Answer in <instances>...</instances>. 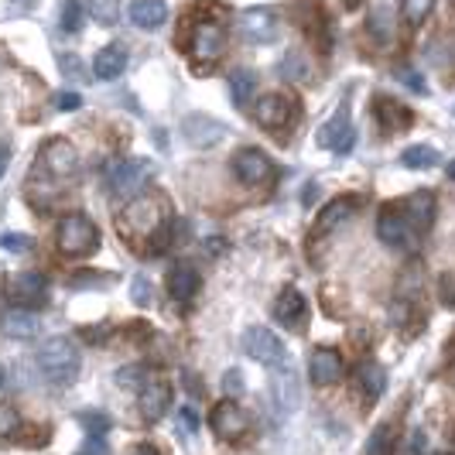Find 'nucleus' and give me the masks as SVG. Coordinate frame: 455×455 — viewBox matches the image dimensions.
Returning <instances> with one entry per match:
<instances>
[{"label": "nucleus", "mask_w": 455, "mask_h": 455, "mask_svg": "<svg viewBox=\"0 0 455 455\" xmlns=\"http://www.w3.org/2000/svg\"><path fill=\"white\" fill-rule=\"evenodd\" d=\"M164 220H168V203L158 192H140V196H131L127 205L120 209L116 216V227L120 233L137 243V240H155L161 229H164Z\"/></svg>", "instance_id": "nucleus-1"}, {"label": "nucleus", "mask_w": 455, "mask_h": 455, "mask_svg": "<svg viewBox=\"0 0 455 455\" xmlns=\"http://www.w3.org/2000/svg\"><path fill=\"white\" fill-rule=\"evenodd\" d=\"M79 363H83L79 346L68 336H52L38 349V370H42V377H45L48 384H55V387H68L76 380V373H79Z\"/></svg>", "instance_id": "nucleus-2"}, {"label": "nucleus", "mask_w": 455, "mask_h": 455, "mask_svg": "<svg viewBox=\"0 0 455 455\" xmlns=\"http://www.w3.org/2000/svg\"><path fill=\"white\" fill-rule=\"evenodd\" d=\"M55 247L66 257H90L100 247V229L92 227V220H86L83 212H72L59 223L55 233Z\"/></svg>", "instance_id": "nucleus-3"}, {"label": "nucleus", "mask_w": 455, "mask_h": 455, "mask_svg": "<svg viewBox=\"0 0 455 455\" xmlns=\"http://www.w3.org/2000/svg\"><path fill=\"white\" fill-rule=\"evenodd\" d=\"M227 52V31L220 21H199L188 35V55L196 66H212Z\"/></svg>", "instance_id": "nucleus-4"}, {"label": "nucleus", "mask_w": 455, "mask_h": 455, "mask_svg": "<svg viewBox=\"0 0 455 455\" xmlns=\"http://www.w3.org/2000/svg\"><path fill=\"white\" fill-rule=\"evenodd\" d=\"M148 179H151V161L144 158H120L107 168V188H110V196H134Z\"/></svg>", "instance_id": "nucleus-5"}, {"label": "nucleus", "mask_w": 455, "mask_h": 455, "mask_svg": "<svg viewBox=\"0 0 455 455\" xmlns=\"http://www.w3.org/2000/svg\"><path fill=\"white\" fill-rule=\"evenodd\" d=\"M209 428L216 432L220 442H240L243 435L251 432V418H247V411L240 408L233 397H227V401H220V404L212 408Z\"/></svg>", "instance_id": "nucleus-6"}, {"label": "nucleus", "mask_w": 455, "mask_h": 455, "mask_svg": "<svg viewBox=\"0 0 455 455\" xmlns=\"http://www.w3.org/2000/svg\"><path fill=\"white\" fill-rule=\"evenodd\" d=\"M7 298H11V305H18V308H42L48 301V277L38 271H24L18 277H11V284H7Z\"/></svg>", "instance_id": "nucleus-7"}, {"label": "nucleus", "mask_w": 455, "mask_h": 455, "mask_svg": "<svg viewBox=\"0 0 455 455\" xmlns=\"http://www.w3.org/2000/svg\"><path fill=\"white\" fill-rule=\"evenodd\" d=\"M243 349H247L251 360H257V363L264 366L284 363V342L277 339L271 329H264V325H251L243 332Z\"/></svg>", "instance_id": "nucleus-8"}, {"label": "nucleus", "mask_w": 455, "mask_h": 455, "mask_svg": "<svg viewBox=\"0 0 455 455\" xmlns=\"http://www.w3.org/2000/svg\"><path fill=\"white\" fill-rule=\"evenodd\" d=\"M233 175L243 185H264L274 179V161L260 148H243L233 155Z\"/></svg>", "instance_id": "nucleus-9"}, {"label": "nucleus", "mask_w": 455, "mask_h": 455, "mask_svg": "<svg viewBox=\"0 0 455 455\" xmlns=\"http://www.w3.org/2000/svg\"><path fill=\"white\" fill-rule=\"evenodd\" d=\"M236 28H240L243 42H251V45H267V42L277 38V14L267 11V7H251V11H243V14L236 18Z\"/></svg>", "instance_id": "nucleus-10"}, {"label": "nucleus", "mask_w": 455, "mask_h": 455, "mask_svg": "<svg viewBox=\"0 0 455 455\" xmlns=\"http://www.w3.org/2000/svg\"><path fill=\"white\" fill-rule=\"evenodd\" d=\"M42 168L52 179H72L79 172V151L68 140L55 137V140H48L45 148H42Z\"/></svg>", "instance_id": "nucleus-11"}, {"label": "nucleus", "mask_w": 455, "mask_h": 455, "mask_svg": "<svg viewBox=\"0 0 455 455\" xmlns=\"http://www.w3.org/2000/svg\"><path fill=\"white\" fill-rule=\"evenodd\" d=\"M172 408V384L168 380H148L140 387V397H137V411L148 425H158L161 418Z\"/></svg>", "instance_id": "nucleus-12"}, {"label": "nucleus", "mask_w": 455, "mask_h": 455, "mask_svg": "<svg viewBox=\"0 0 455 455\" xmlns=\"http://www.w3.org/2000/svg\"><path fill=\"white\" fill-rule=\"evenodd\" d=\"M274 319L281 322L284 329H291V332H301L305 329V319H308V301L301 291L295 288H284L277 301H274Z\"/></svg>", "instance_id": "nucleus-13"}, {"label": "nucleus", "mask_w": 455, "mask_h": 455, "mask_svg": "<svg viewBox=\"0 0 455 455\" xmlns=\"http://www.w3.org/2000/svg\"><path fill=\"white\" fill-rule=\"evenodd\" d=\"M414 233H418V229L408 223L404 209H394V205H387V209L380 212V220H377V236H380L387 247H408Z\"/></svg>", "instance_id": "nucleus-14"}, {"label": "nucleus", "mask_w": 455, "mask_h": 455, "mask_svg": "<svg viewBox=\"0 0 455 455\" xmlns=\"http://www.w3.org/2000/svg\"><path fill=\"white\" fill-rule=\"evenodd\" d=\"M223 124L220 120H212V116L205 114H188L182 120V137L192 144V148H212V144H220L223 140Z\"/></svg>", "instance_id": "nucleus-15"}, {"label": "nucleus", "mask_w": 455, "mask_h": 455, "mask_svg": "<svg viewBox=\"0 0 455 455\" xmlns=\"http://www.w3.org/2000/svg\"><path fill=\"white\" fill-rule=\"evenodd\" d=\"M342 363L339 349H332V346H319L312 356H308V373H312V384H319V387H329V384H336L342 377Z\"/></svg>", "instance_id": "nucleus-16"}, {"label": "nucleus", "mask_w": 455, "mask_h": 455, "mask_svg": "<svg viewBox=\"0 0 455 455\" xmlns=\"http://www.w3.org/2000/svg\"><path fill=\"white\" fill-rule=\"evenodd\" d=\"M253 116H257V124H260V127H267V131H281V127L291 120V100H288V96H281V92H267V96H260V100H257Z\"/></svg>", "instance_id": "nucleus-17"}, {"label": "nucleus", "mask_w": 455, "mask_h": 455, "mask_svg": "<svg viewBox=\"0 0 455 455\" xmlns=\"http://www.w3.org/2000/svg\"><path fill=\"white\" fill-rule=\"evenodd\" d=\"M353 212H356V199H332V203L325 205L319 212V220H315V227H312V240H325L332 229H339L346 220H353Z\"/></svg>", "instance_id": "nucleus-18"}, {"label": "nucleus", "mask_w": 455, "mask_h": 455, "mask_svg": "<svg viewBox=\"0 0 455 455\" xmlns=\"http://www.w3.org/2000/svg\"><path fill=\"white\" fill-rule=\"evenodd\" d=\"M353 140H356V134H353V127H349V107H339V114L332 116V120L319 131V144L346 155V151L353 148Z\"/></svg>", "instance_id": "nucleus-19"}, {"label": "nucleus", "mask_w": 455, "mask_h": 455, "mask_svg": "<svg viewBox=\"0 0 455 455\" xmlns=\"http://www.w3.org/2000/svg\"><path fill=\"white\" fill-rule=\"evenodd\" d=\"M38 329H42V319H38L35 308H18V305H14V308L0 319V332L11 336V339H35Z\"/></svg>", "instance_id": "nucleus-20"}, {"label": "nucleus", "mask_w": 455, "mask_h": 455, "mask_svg": "<svg viewBox=\"0 0 455 455\" xmlns=\"http://www.w3.org/2000/svg\"><path fill=\"white\" fill-rule=\"evenodd\" d=\"M401 209H404L408 223L414 229H418V233H425V229H428L435 223V196H432V192H425V188L411 192Z\"/></svg>", "instance_id": "nucleus-21"}, {"label": "nucleus", "mask_w": 455, "mask_h": 455, "mask_svg": "<svg viewBox=\"0 0 455 455\" xmlns=\"http://www.w3.org/2000/svg\"><path fill=\"white\" fill-rule=\"evenodd\" d=\"M199 284H203V277H199V271L192 267V264H175L172 271H168V291H172V298L175 301H192L196 298V291H199Z\"/></svg>", "instance_id": "nucleus-22"}, {"label": "nucleus", "mask_w": 455, "mask_h": 455, "mask_svg": "<svg viewBox=\"0 0 455 455\" xmlns=\"http://www.w3.org/2000/svg\"><path fill=\"white\" fill-rule=\"evenodd\" d=\"M373 114H377L380 127H384L387 134L408 131V124H411V110L401 107L397 100H390V96H377V100H373Z\"/></svg>", "instance_id": "nucleus-23"}, {"label": "nucleus", "mask_w": 455, "mask_h": 455, "mask_svg": "<svg viewBox=\"0 0 455 455\" xmlns=\"http://www.w3.org/2000/svg\"><path fill=\"white\" fill-rule=\"evenodd\" d=\"M127 14H131V21L137 28H144V31H155L161 24L168 21V4L164 0H134L131 7H127Z\"/></svg>", "instance_id": "nucleus-24"}, {"label": "nucleus", "mask_w": 455, "mask_h": 455, "mask_svg": "<svg viewBox=\"0 0 455 455\" xmlns=\"http://www.w3.org/2000/svg\"><path fill=\"white\" fill-rule=\"evenodd\" d=\"M356 387H360V394H363L366 401H380L384 390H387V373H384V366L370 363V360L356 366Z\"/></svg>", "instance_id": "nucleus-25"}, {"label": "nucleus", "mask_w": 455, "mask_h": 455, "mask_svg": "<svg viewBox=\"0 0 455 455\" xmlns=\"http://www.w3.org/2000/svg\"><path fill=\"white\" fill-rule=\"evenodd\" d=\"M127 68V48L124 45H107L96 59H92V72L100 79H116Z\"/></svg>", "instance_id": "nucleus-26"}, {"label": "nucleus", "mask_w": 455, "mask_h": 455, "mask_svg": "<svg viewBox=\"0 0 455 455\" xmlns=\"http://www.w3.org/2000/svg\"><path fill=\"white\" fill-rule=\"evenodd\" d=\"M229 96H233V103L243 110L253 96H257V72H251V68H236V72L229 76Z\"/></svg>", "instance_id": "nucleus-27"}, {"label": "nucleus", "mask_w": 455, "mask_h": 455, "mask_svg": "<svg viewBox=\"0 0 455 455\" xmlns=\"http://www.w3.org/2000/svg\"><path fill=\"white\" fill-rule=\"evenodd\" d=\"M394 449H397V428L390 421H384V425H377L373 435L366 438L363 455H394Z\"/></svg>", "instance_id": "nucleus-28"}, {"label": "nucleus", "mask_w": 455, "mask_h": 455, "mask_svg": "<svg viewBox=\"0 0 455 455\" xmlns=\"http://www.w3.org/2000/svg\"><path fill=\"white\" fill-rule=\"evenodd\" d=\"M274 394H277V401H281V408H298V397H301V390H298V380H295V370H277L274 373Z\"/></svg>", "instance_id": "nucleus-29"}, {"label": "nucleus", "mask_w": 455, "mask_h": 455, "mask_svg": "<svg viewBox=\"0 0 455 455\" xmlns=\"http://www.w3.org/2000/svg\"><path fill=\"white\" fill-rule=\"evenodd\" d=\"M401 161H404V168L421 172V168H435L442 158H438V151H435V148H428V144H411L408 151L401 155Z\"/></svg>", "instance_id": "nucleus-30"}, {"label": "nucleus", "mask_w": 455, "mask_h": 455, "mask_svg": "<svg viewBox=\"0 0 455 455\" xmlns=\"http://www.w3.org/2000/svg\"><path fill=\"white\" fill-rule=\"evenodd\" d=\"M21 432H24V421L21 414H18V408L0 401V442H14V438H21Z\"/></svg>", "instance_id": "nucleus-31"}, {"label": "nucleus", "mask_w": 455, "mask_h": 455, "mask_svg": "<svg viewBox=\"0 0 455 455\" xmlns=\"http://www.w3.org/2000/svg\"><path fill=\"white\" fill-rule=\"evenodd\" d=\"M432 7H435V0H401V14H404L408 28H421V24L428 21Z\"/></svg>", "instance_id": "nucleus-32"}, {"label": "nucleus", "mask_w": 455, "mask_h": 455, "mask_svg": "<svg viewBox=\"0 0 455 455\" xmlns=\"http://www.w3.org/2000/svg\"><path fill=\"white\" fill-rule=\"evenodd\" d=\"M366 28H370V35H373V38H377L380 45H387V42H390V31H394V21H390V11H387V7H377V11L370 14V24H366Z\"/></svg>", "instance_id": "nucleus-33"}, {"label": "nucleus", "mask_w": 455, "mask_h": 455, "mask_svg": "<svg viewBox=\"0 0 455 455\" xmlns=\"http://www.w3.org/2000/svg\"><path fill=\"white\" fill-rule=\"evenodd\" d=\"M90 14L92 21L114 24L120 18V0H90Z\"/></svg>", "instance_id": "nucleus-34"}, {"label": "nucleus", "mask_w": 455, "mask_h": 455, "mask_svg": "<svg viewBox=\"0 0 455 455\" xmlns=\"http://www.w3.org/2000/svg\"><path fill=\"white\" fill-rule=\"evenodd\" d=\"M79 425H83L90 435H107V432H110V418H107L103 411H83V414H79Z\"/></svg>", "instance_id": "nucleus-35"}, {"label": "nucleus", "mask_w": 455, "mask_h": 455, "mask_svg": "<svg viewBox=\"0 0 455 455\" xmlns=\"http://www.w3.org/2000/svg\"><path fill=\"white\" fill-rule=\"evenodd\" d=\"M151 281L144 277V274H134V281H131V301H134L137 308H148L151 305Z\"/></svg>", "instance_id": "nucleus-36"}, {"label": "nucleus", "mask_w": 455, "mask_h": 455, "mask_svg": "<svg viewBox=\"0 0 455 455\" xmlns=\"http://www.w3.org/2000/svg\"><path fill=\"white\" fill-rule=\"evenodd\" d=\"M79 28H83V4L66 0L62 4V31H79Z\"/></svg>", "instance_id": "nucleus-37"}, {"label": "nucleus", "mask_w": 455, "mask_h": 455, "mask_svg": "<svg viewBox=\"0 0 455 455\" xmlns=\"http://www.w3.org/2000/svg\"><path fill=\"white\" fill-rule=\"evenodd\" d=\"M0 251L28 253V251H31V240H28L24 233H0Z\"/></svg>", "instance_id": "nucleus-38"}, {"label": "nucleus", "mask_w": 455, "mask_h": 455, "mask_svg": "<svg viewBox=\"0 0 455 455\" xmlns=\"http://www.w3.org/2000/svg\"><path fill=\"white\" fill-rule=\"evenodd\" d=\"M281 72H284L288 79H305V72H308V66H305V59H301L298 52H291V55L284 59V66H281Z\"/></svg>", "instance_id": "nucleus-39"}, {"label": "nucleus", "mask_w": 455, "mask_h": 455, "mask_svg": "<svg viewBox=\"0 0 455 455\" xmlns=\"http://www.w3.org/2000/svg\"><path fill=\"white\" fill-rule=\"evenodd\" d=\"M438 298H442V305L455 308V271L442 274V281H438Z\"/></svg>", "instance_id": "nucleus-40"}, {"label": "nucleus", "mask_w": 455, "mask_h": 455, "mask_svg": "<svg viewBox=\"0 0 455 455\" xmlns=\"http://www.w3.org/2000/svg\"><path fill=\"white\" fill-rule=\"evenodd\" d=\"M79 455H110V449H107L103 435H90V438L83 442V449H79Z\"/></svg>", "instance_id": "nucleus-41"}, {"label": "nucleus", "mask_w": 455, "mask_h": 455, "mask_svg": "<svg viewBox=\"0 0 455 455\" xmlns=\"http://www.w3.org/2000/svg\"><path fill=\"white\" fill-rule=\"evenodd\" d=\"M55 107H59V110H79V107H83V96H79V92H59V96H55Z\"/></svg>", "instance_id": "nucleus-42"}, {"label": "nucleus", "mask_w": 455, "mask_h": 455, "mask_svg": "<svg viewBox=\"0 0 455 455\" xmlns=\"http://www.w3.org/2000/svg\"><path fill=\"white\" fill-rule=\"evenodd\" d=\"M425 449H428V435L421 428H414L411 432V455H425Z\"/></svg>", "instance_id": "nucleus-43"}, {"label": "nucleus", "mask_w": 455, "mask_h": 455, "mask_svg": "<svg viewBox=\"0 0 455 455\" xmlns=\"http://www.w3.org/2000/svg\"><path fill=\"white\" fill-rule=\"evenodd\" d=\"M179 421H182L185 435H192L196 428H199V418H196V411H192V408H182V411H179Z\"/></svg>", "instance_id": "nucleus-44"}, {"label": "nucleus", "mask_w": 455, "mask_h": 455, "mask_svg": "<svg viewBox=\"0 0 455 455\" xmlns=\"http://www.w3.org/2000/svg\"><path fill=\"white\" fill-rule=\"evenodd\" d=\"M223 390H227L229 397H233V394H240V390H243V380H240V373H236V370H229L227 377H223Z\"/></svg>", "instance_id": "nucleus-45"}, {"label": "nucleus", "mask_w": 455, "mask_h": 455, "mask_svg": "<svg viewBox=\"0 0 455 455\" xmlns=\"http://www.w3.org/2000/svg\"><path fill=\"white\" fill-rule=\"evenodd\" d=\"M397 76H401V79H404V83H408L411 90L425 92V83H421V79H418V76H414V72H411V68H404V72H397Z\"/></svg>", "instance_id": "nucleus-46"}, {"label": "nucleus", "mask_w": 455, "mask_h": 455, "mask_svg": "<svg viewBox=\"0 0 455 455\" xmlns=\"http://www.w3.org/2000/svg\"><path fill=\"white\" fill-rule=\"evenodd\" d=\"M7 164H11V144H7V140H0V179H4Z\"/></svg>", "instance_id": "nucleus-47"}, {"label": "nucleus", "mask_w": 455, "mask_h": 455, "mask_svg": "<svg viewBox=\"0 0 455 455\" xmlns=\"http://www.w3.org/2000/svg\"><path fill=\"white\" fill-rule=\"evenodd\" d=\"M134 455H161V452L155 449V445H140V449H137Z\"/></svg>", "instance_id": "nucleus-48"}, {"label": "nucleus", "mask_w": 455, "mask_h": 455, "mask_svg": "<svg viewBox=\"0 0 455 455\" xmlns=\"http://www.w3.org/2000/svg\"><path fill=\"white\" fill-rule=\"evenodd\" d=\"M342 7H346V11H356V7H360V4H363V0H339Z\"/></svg>", "instance_id": "nucleus-49"}, {"label": "nucleus", "mask_w": 455, "mask_h": 455, "mask_svg": "<svg viewBox=\"0 0 455 455\" xmlns=\"http://www.w3.org/2000/svg\"><path fill=\"white\" fill-rule=\"evenodd\" d=\"M4 384H7V377H4V366H0V390H4Z\"/></svg>", "instance_id": "nucleus-50"}, {"label": "nucleus", "mask_w": 455, "mask_h": 455, "mask_svg": "<svg viewBox=\"0 0 455 455\" xmlns=\"http://www.w3.org/2000/svg\"><path fill=\"white\" fill-rule=\"evenodd\" d=\"M449 179H452V182H455V161H452V164H449Z\"/></svg>", "instance_id": "nucleus-51"}, {"label": "nucleus", "mask_w": 455, "mask_h": 455, "mask_svg": "<svg viewBox=\"0 0 455 455\" xmlns=\"http://www.w3.org/2000/svg\"><path fill=\"white\" fill-rule=\"evenodd\" d=\"M445 455H452V452H445Z\"/></svg>", "instance_id": "nucleus-52"}]
</instances>
